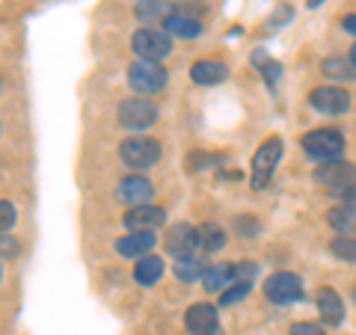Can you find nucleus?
I'll use <instances>...</instances> for the list:
<instances>
[{
  "label": "nucleus",
  "instance_id": "1",
  "mask_svg": "<svg viewBox=\"0 0 356 335\" xmlns=\"http://www.w3.org/2000/svg\"><path fill=\"white\" fill-rule=\"evenodd\" d=\"M119 158L131 170H152L161 161V142L152 137H125L119 142Z\"/></svg>",
  "mask_w": 356,
  "mask_h": 335
},
{
  "label": "nucleus",
  "instance_id": "2",
  "mask_svg": "<svg viewBox=\"0 0 356 335\" xmlns=\"http://www.w3.org/2000/svg\"><path fill=\"white\" fill-rule=\"evenodd\" d=\"M300 142H303V152L315 161L339 158V154L344 152V146H348V142H344V133L339 128H315V131H309Z\"/></svg>",
  "mask_w": 356,
  "mask_h": 335
},
{
  "label": "nucleus",
  "instance_id": "3",
  "mask_svg": "<svg viewBox=\"0 0 356 335\" xmlns=\"http://www.w3.org/2000/svg\"><path fill=\"white\" fill-rule=\"evenodd\" d=\"M166 81H170V74H166L163 65L154 63V60H140L128 69V83L137 95H158L166 86Z\"/></svg>",
  "mask_w": 356,
  "mask_h": 335
},
{
  "label": "nucleus",
  "instance_id": "4",
  "mask_svg": "<svg viewBox=\"0 0 356 335\" xmlns=\"http://www.w3.org/2000/svg\"><path fill=\"white\" fill-rule=\"evenodd\" d=\"M116 119H119V125L128 128V131H146L149 125L158 122V104L149 101V98H143V95L125 98L116 110Z\"/></svg>",
  "mask_w": 356,
  "mask_h": 335
},
{
  "label": "nucleus",
  "instance_id": "5",
  "mask_svg": "<svg viewBox=\"0 0 356 335\" xmlns=\"http://www.w3.org/2000/svg\"><path fill=\"white\" fill-rule=\"evenodd\" d=\"M131 51L137 54L140 60H154V63H161V60L170 57V51H172V36H166V33L158 30V27H143V30L134 33Z\"/></svg>",
  "mask_w": 356,
  "mask_h": 335
},
{
  "label": "nucleus",
  "instance_id": "6",
  "mask_svg": "<svg viewBox=\"0 0 356 335\" xmlns=\"http://www.w3.org/2000/svg\"><path fill=\"white\" fill-rule=\"evenodd\" d=\"M315 184H321L330 193H341L344 187H350L356 181V166L350 161H339V158H330V161H321V166L315 170Z\"/></svg>",
  "mask_w": 356,
  "mask_h": 335
},
{
  "label": "nucleus",
  "instance_id": "7",
  "mask_svg": "<svg viewBox=\"0 0 356 335\" xmlns=\"http://www.w3.org/2000/svg\"><path fill=\"white\" fill-rule=\"evenodd\" d=\"M282 158V140L280 137H267L259 152L252 154V187L255 190H264L267 181L273 178V170H276V163H280Z\"/></svg>",
  "mask_w": 356,
  "mask_h": 335
},
{
  "label": "nucleus",
  "instance_id": "8",
  "mask_svg": "<svg viewBox=\"0 0 356 335\" xmlns=\"http://www.w3.org/2000/svg\"><path fill=\"white\" fill-rule=\"evenodd\" d=\"M166 250H170V255L175 261L199 255V250H202L199 247V229H193L191 222H178V226H172L166 231Z\"/></svg>",
  "mask_w": 356,
  "mask_h": 335
},
{
  "label": "nucleus",
  "instance_id": "9",
  "mask_svg": "<svg viewBox=\"0 0 356 335\" xmlns=\"http://www.w3.org/2000/svg\"><path fill=\"white\" fill-rule=\"evenodd\" d=\"M309 104L318 110V113L327 116H339L350 110V92L341 86H318L309 92Z\"/></svg>",
  "mask_w": 356,
  "mask_h": 335
},
{
  "label": "nucleus",
  "instance_id": "10",
  "mask_svg": "<svg viewBox=\"0 0 356 335\" xmlns=\"http://www.w3.org/2000/svg\"><path fill=\"white\" fill-rule=\"evenodd\" d=\"M264 294H267V300L285 306V303H294V300L303 297V282H300V276L282 270V273H273L264 282Z\"/></svg>",
  "mask_w": 356,
  "mask_h": 335
},
{
  "label": "nucleus",
  "instance_id": "11",
  "mask_svg": "<svg viewBox=\"0 0 356 335\" xmlns=\"http://www.w3.org/2000/svg\"><path fill=\"white\" fill-rule=\"evenodd\" d=\"M122 220H125L128 231H154L166 222V211L158 208V205H149V202L146 205H131L128 214Z\"/></svg>",
  "mask_w": 356,
  "mask_h": 335
},
{
  "label": "nucleus",
  "instance_id": "12",
  "mask_svg": "<svg viewBox=\"0 0 356 335\" xmlns=\"http://www.w3.org/2000/svg\"><path fill=\"white\" fill-rule=\"evenodd\" d=\"M184 327L191 335H214L220 329V318L217 309L211 303H193L184 315Z\"/></svg>",
  "mask_w": 356,
  "mask_h": 335
},
{
  "label": "nucleus",
  "instance_id": "13",
  "mask_svg": "<svg viewBox=\"0 0 356 335\" xmlns=\"http://www.w3.org/2000/svg\"><path fill=\"white\" fill-rule=\"evenodd\" d=\"M116 196H119V202H125L128 208L131 205H146L154 196V184L146 175H125L116 187Z\"/></svg>",
  "mask_w": 356,
  "mask_h": 335
},
{
  "label": "nucleus",
  "instance_id": "14",
  "mask_svg": "<svg viewBox=\"0 0 356 335\" xmlns=\"http://www.w3.org/2000/svg\"><path fill=\"white\" fill-rule=\"evenodd\" d=\"M154 243H158L154 231H128L116 240V252L122 259H143L154 250Z\"/></svg>",
  "mask_w": 356,
  "mask_h": 335
},
{
  "label": "nucleus",
  "instance_id": "15",
  "mask_svg": "<svg viewBox=\"0 0 356 335\" xmlns=\"http://www.w3.org/2000/svg\"><path fill=\"white\" fill-rule=\"evenodd\" d=\"M163 33L166 36H175V39H196V36H202L205 33V24H202V18L172 13L170 18L163 21Z\"/></svg>",
  "mask_w": 356,
  "mask_h": 335
},
{
  "label": "nucleus",
  "instance_id": "16",
  "mask_svg": "<svg viewBox=\"0 0 356 335\" xmlns=\"http://www.w3.org/2000/svg\"><path fill=\"white\" fill-rule=\"evenodd\" d=\"M315 300H318L321 320H324L327 327H339V323L344 320V300L332 291V288H321Z\"/></svg>",
  "mask_w": 356,
  "mask_h": 335
},
{
  "label": "nucleus",
  "instance_id": "17",
  "mask_svg": "<svg viewBox=\"0 0 356 335\" xmlns=\"http://www.w3.org/2000/svg\"><path fill=\"white\" fill-rule=\"evenodd\" d=\"M226 77H229V69L217 60H199L191 69V81L199 86H217V83L226 81Z\"/></svg>",
  "mask_w": 356,
  "mask_h": 335
},
{
  "label": "nucleus",
  "instance_id": "18",
  "mask_svg": "<svg viewBox=\"0 0 356 335\" xmlns=\"http://www.w3.org/2000/svg\"><path fill=\"white\" fill-rule=\"evenodd\" d=\"M134 15H137V21H143V24H163V21L172 15V3L170 0H137Z\"/></svg>",
  "mask_w": 356,
  "mask_h": 335
},
{
  "label": "nucleus",
  "instance_id": "19",
  "mask_svg": "<svg viewBox=\"0 0 356 335\" xmlns=\"http://www.w3.org/2000/svg\"><path fill=\"white\" fill-rule=\"evenodd\" d=\"M166 270V264L161 255H143V259L137 261V267H134V279H137V285H154V282H161V276Z\"/></svg>",
  "mask_w": 356,
  "mask_h": 335
},
{
  "label": "nucleus",
  "instance_id": "20",
  "mask_svg": "<svg viewBox=\"0 0 356 335\" xmlns=\"http://www.w3.org/2000/svg\"><path fill=\"white\" fill-rule=\"evenodd\" d=\"M235 282V267L232 264H214V267H205L202 273V285L208 294H220L222 288H229Z\"/></svg>",
  "mask_w": 356,
  "mask_h": 335
},
{
  "label": "nucleus",
  "instance_id": "21",
  "mask_svg": "<svg viewBox=\"0 0 356 335\" xmlns=\"http://www.w3.org/2000/svg\"><path fill=\"white\" fill-rule=\"evenodd\" d=\"M199 247H202V252H220L226 247V229L217 226V222H202V229H199Z\"/></svg>",
  "mask_w": 356,
  "mask_h": 335
},
{
  "label": "nucleus",
  "instance_id": "22",
  "mask_svg": "<svg viewBox=\"0 0 356 335\" xmlns=\"http://www.w3.org/2000/svg\"><path fill=\"white\" fill-rule=\"evenodd\" d=\"M321 74H327L330 81H353L356 69H353V63L344 57H327L321 63Z\"/></svg>",
  "mask_w": 356,
  "mask_h": 335
},
{
  "label": "nucleus",
  "instance_id": "23",
  "mask_svg": "<svg viewBox=\"0 0 356 335\" xmlns=\"http://www.w3.org/2000/svg\"><path fill=\"white\" fill-rule=\"evenodd\" d=\"M327 222H330V226L336 229L339 234H348V229L356 222V208L348 205V202H341V205H336V208H330Z\"/></svg>",
  "mask_w": 356,
  "mask_h": 335
},
{
  "label": "nucleus",
  "instance_id": "24",
  "mask_svg": "<svg viewBox=\"0 0 356 335\" xmlns=\"http://www.w3.org/2000/svg\"><path fill=\"white\" fill-rule=\"evenodd\" d=\"M202 273H205V264L199 261V255H193V259H184V261H175V276L181 279V282L202 279Z\"/></svg>",
  "mask_w": 356,
  "mask_h": 335
},
{
  "label": "nucleus",
  "instance_id": "25",
  "mask_svg": "<svg viewBox=\"0 0 356 335\" xmlns=\"http://www.w3.org/2000/svg\"><path fill=\"white\" fill-rule=\"evenodd\" d=\"M330 252L336 255V259H341V261H356V240L348 238V234H339V238H332Z\"/></svg>",
  "mask_w": 356,
  "mask_h": 335
},
{
  "label": "nucleus",
  "instance_id": "26",
  "mask_svg": "<svg viewBox=\"0 0 356 335\" xmlns=\"http://www.w3.org/2000/svg\"><path fill=\"white\" fill-rule=\"evenodd\" d=\"M250 288H252V282H232L229 288H222V291H220V306L241 303V300L250 294Z\"/></svg>",
  "mask_w": 356,
  "mask_h": 335
},
{
  "label": "nucleus",
  "instance_id": "27",
  "mask_svg": "<svg viewBox=\"0 0 356 335\" xmlns=\"http://www.w3.org/2000/svg\"><path fill=\"white\" fill-rule=\"evenodd\" d=\"M232 226H235V231L241 234V238H255V234L261 231V222L250 217V214H238L235 220H232Z\"/></svg>",
  "mask_w": 356,
  "mask_h": 335
},
{
  "label": "nucleus",
  "instance_id": "28",
  "mask_svg": "<svg viewBox=\"0 0 356 335\" xmlns=\"http://www.w3.org/2000/svg\"><path fill=\"white\" fill-rule=\"evenodd\" d=\"M255 63H259L261 69H264V81L270 83V86H273L276 81H280V72H282V65L276 63V60H264V54H255Z\"/></svg>",
  "mask_w": 356,
  "mask_h": 335
},
{
  "label": "nucleus",
  "instance_id": "29",
  "mask_svg": "<svg viewBox=\"0 0 356 335\" xmlns=\"http://www.w3.org/2000/svg\"><path fill=\"white\" fill-rule=\"evenodd\" d=\"M15 220H18V211L13 202H6V199H0V231H9L15 226Z\"/></svg>",
  "mask_w": 356,
  "mask_h": 335
},
{
  "label": "nucleus",
  "instance_id": "30",
  "mask_svg": "<svg viewBox=\"0 0 356 335\" xmlns=\"http://www.w3.org/2000/svg\"><path fill=\"white\" fill-rule=\"evenodd\" d=\"M235 282H252L255 273H259V267L250 264V261H235Z\"/></svg>",
  "mask_w": 356,
  "mask_h": 335
},
{
  "label": "nucleus",
  "instance_id": "31",
  "mask_svg": "<svg viewBox=\"0 0 356 335\" xmlns=\"http://www.w3.org/2000/svg\"><path fill=\"white\" fill-rule=\"evenodd\" d=\"M291 335H327V332L315 320H300V323H294V327H291Z\"/></svg>",
  "mask_w": 356,
  "mask_h": 335
},
{
  "label": "nucleus",
  "instance_id": "32",
  "mask_svg": "<svg viewBox=\"0 0 356 335\" xmlns=\"http://www.w3.org/2000/svg\"><path fill=\"white\" fill-rule=\"evenodd\" d=\"M211 161H214L211 154H205V152H193L191 158H187V170H191V172H199V170H205Z\"/></svg>",
  "mask_w": 356,
  "mask_h": 335
},
{
  "label": "nucleus",
  "instance_id": "33",
  "mask_svg": "<svg viewBox=\"0 0 356 335\" xmlns=\"http://www.w3.org/2000/svg\"><path fill=\"white\" fill-rule=\"evenodd\" d=\"M18 250H21V247H18V240L0 231V255H3V259H13V255H18Z\"/></svg>",
  "mask_w": 356,
  "mask_h": 335
},
{
  "label": "nucleus",
  "instance_id": "34",
  "mask_svg": "<svg viewBox=\"0 0 356 335\" xmlns=\"http://www.w3.org/2000/svg\"><path fill=\"white\" fill-rule=\"evenodd\" d=\"M339 196H341V202H348V205H353V208H356V181H353L350 187H344Z\"/></svg>",
  "mask_w": 356,
  "mask_h": 335
},
{
  "label": "nucleus",
  "instance_id": "35",
  "mask_svg": "<svg viewBox=\"0 0 356 335\" xmlns=\"http://www.w3.org/2000/svg\"><path fill=\"white\" fill-rule=\"evenodd\" d=\"M341 27H344V33H353V36H356V15H344Z\"/></svg>",
  "mask_w": 356,
  "mask_h": 335
},
{
  "label": "nucleus",
  "instance_id": "36",
  "mask_svg": "<svg viewBox=\"0 0 356 335\" xmlns=\"http://www.w3.org/2000/svg\"><path fill=\"white\" fill-rule=\"evenodd\" d=\"M321 3H324V0H306V6H309V9H318Z\"/></svg>",
  "mask_w": 356,
  "mask_h": 335
},
{
  "label": "nucleus",
  "instance_id": "37",
  "mask_svg": "<svg viewBox=\"0 0 356 335\" xmlns=\"http://www.w3.org/2000/svg\"><path fill=\"white\" fill-rule=\"evenodd\" d=\"M350 63H353V69H356V44H353V48H350V57H348Z\"/></svg>",
  "mask_w": 356,
  "mask_h": 335
},
{
  "label": "nucleus",
  "instance_id": "38",
  "mask_svg": "<svg viewBox=\"0 0 356 335\" xmlns=\"http://www.w3.org/2000/svg\"><path fill=\"white\" fill-rule=\"evenodd\" d=\"M0 279H3V267H0Z\"/></svg>",
  "mask_w": 356,
  "mask_h": 335
},
{
  "label": "nucleus",
  "instance_id": "39",
  "mask_svg": "<svg viewBox=\"0 0 356 335\" xmlns=\"http://www.w3.org/2000/svg\"><path fill=\"white\" fill-rule=\"evenodd\" d=\"M353 294H356V288H353Z\"/></svg>",
  "mask_w": 356,
  "mask_h": 335
}]
</instances>
